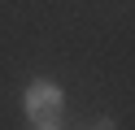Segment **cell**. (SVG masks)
Returning <instances> with one entry per match:
<instances>
[{
    "instance_id": "6da1fadb",
    "label": "cell",
    "mask_w": 135,
    "mask_h": 130,
    "mask_svg": "<svg viewBox=\"0 0 135 130\" xmlns=\"http://www.w3.org/2000/svg\"><path fill=\"white\" fill-rule=\"evenodd\" d=\"M22 104H26L31 121H57L61 108H65V91L52 82V78H35V82L26 87V95H22Z\"/></svg>"
},
{
    "instance_id": "7a4b0ae2",
    "label": "cell",
    "mask_w": 135,
    "mask_h": 130,
    "mask_svg": "<svg viewBox=\"0 0 135 130\" xmlns=\"http://www.w3.org/2000/svg\"><path fill=\"white\" fill-rule=\"evenodd\" d=\"M31 130H57V121H31Z\"/></svg>"
},
{
    "instance_id": "3957f363",
    "label": "cell",
    "mask_w": 135,
    "mask_h": 130,
    "mask_svg": "<svg viewBox=\"0 0 135 130\" xmlns=\"http://www.w3.org/2000/svg\"><path fill=\"white\" fill-rule=\"evenodd\" d=\"M96 130H113V121H109V117H105V121H96Z\"/></svg>"
}]
</instances>
